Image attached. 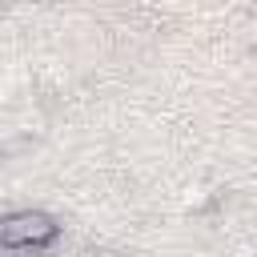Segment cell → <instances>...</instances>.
Instances as JSON below:
<instances>
[{
	"mask_svg": "<svg viewBox=\"0 0 257 257\" xmlns=\"http://www.w3.org/2000/svg\"><path fill=\"white\" fill-rule=\"evenodd\" d=\"M52 225L40 213H12L0 221V245H32V241H44Z\"/></svg>",
	"mask_w": 257,
	"mask_h": 257,
	"instance_id": "6da1fadb",
	"label": "cell"
}]
</instances>
